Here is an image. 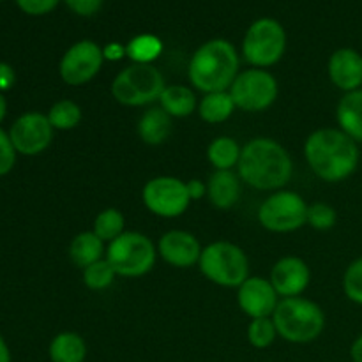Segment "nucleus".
Segmentation results:
<instances>
[{
	"instance_id": "f257e3e1",
	"label": "nucleus",
	"mask_w": 362,
	"mask_h": 362,
	"mask_svg": "<svg viewBox=\"0 0 362 362\" xmlns=\"http://www.w3.org/2000/svg\"><path fill=\"white\" fill-rule=\"evenodd\" d=\"M304 156L318 179L341 182L357 170L361 161L359 144L338 127L317 129L304 144Z\"/></svg>"
},
{
	"instance_id": "f03ea898",
	"label": "nucleus",
	"mask_w": 362,
	"mask_h": 362,
	"mask_svg": "<svg viewBox=\"0 0 362 362\" xmlns=\"http://www.w3.org/2000/svg\"><path fill=\"white\" fill-rule=\"evenodd\" d=\"M239 177L258 191H276L288 184L293 163L288 151L272 138H255L243 147Z\"/></svg>"
},
{
	"instance_id": "7ed1b4c3",
	"label": "nucleus",
	"mask_w": 362,
	"mask_h": 362,
	"mask_svg": "<svg viewBox=\"0 0 362 362\" xmlns=\"http://www.w3.org/2000/svg\"><path fill=\"white\" fill-rule=\"evenodd\" d=\"M189 81L204 94L230 90L239 74V55L226 39H211L193 53L187 67Z\"/></svg>"
},
{
	"instance_id": "20e7f679",
	"label": "nucleus",
	"mask_w": 362,
	"mask_h": 362,
	"mask_svg": "<svg viewBox=\"0 0 362 362\" xmlns=\"http://www.w3.org/2000/svg\"><path fill=\"white\" fill-rule=\"evenodd\" d=\"M276 331L285 341L306 345L320 338L325 329L324 310L304 297L281 299L272 313Z\"/></svg>"
},
{
	"instance_id": "39448f33",
	"label": "nucleus",
	"mask_w": 362,
	"mask_h": 362,
	"mask_svg": "<svg viewBox=\"0 0 362 362\" xmlns=\"http://www.w3.org/2000/svg\"><path fill=\"white\" fill-rule=\"evenodd\" d=\"M198 265L209 281L225 288H239L250 278L246 253L228 240H216L205 246Z\"/></svg>"
},
{
	"instance_id": "423d86ee",
	"label": "nucleus",
	"mask_w": 362,
	"mask_h": 362,
	"mask_svg": "<svg viewBox=\"0 0 362 362\" xmlns=\"http://www.w3.org/2000/svg\"><path fill=\"white\" fill-rule=\"evenodd\" d=\"M165 76L152 64H131L112 81V95L124 106H145L161 98Z\"/></svg>"
},
{
	"instance_id": "0eeeda50",
	"label": "nucleus",
	"mask_w": 362,
	"mask_h": 362,
	"mask_svg": "<svg viewBox=\"0 0 362 362\" xmlns=\"http://www.w3.org/2000/svg\"><path fill=\"white\" fill-rule=\"evenodd\" d=\"M158 250L147 235L138 232H124L106 247L105 258L117 276L140 278L154 269Z\"/></svg>"
},
{
	"instance_id": "6e6552de",
	"label": "nucleus",
	"mask_w": 362,
	"mask_h": 362,
	"mask_svg": "<svg viewBox=\"0 0 362 362\" xmlns=\"http://www.w3.org/2000/svg\"><path fill=\"white\" fill-rule=\"evenodd\" d=\"M286 48V32L274 18H260L247 28L243 41V55L258 69H265L281 60Z\"/></svg>"
},
{
	"instance_id": "1a4fd4ad",
	"label": "nucleus",
	"mask_w": 362,
	"mask_h": 362,
	"mask_svg": "<svg viewBox=\"0 0 362 362\" xmlns=\"http://www.w3.org/2000/svg\"><path fill=\"white\" fill-rule=\"evenodd\" d=\"M308 207L303 197L293 191H276L262 202L258 221L274 233H290L308 225Z\"/></svg>"
},
{
	"instance_id": "9d476101",
	"label": "nucleus",
	"mask_w": 362,
	"mask_h": 362,
	"mask_svg": "<svg viewBox=\"0 0 362 362\" xmlns=\"http://www.w3.org/2000/svg\"><path fill=\"white\" fill-rule=\"evenodd\" d=\"M233 103L244 112H264L274 105L278 98V81L267 69H246L237 74L230 87Z\"/></svg>"
},
{
	"instance_id": "9b49d317",
	"label": "nucleus",
	"mask_w": 362,
	"mask_h": 362,
	"mask_svg": "<svg viewBox=\"0 0 362 362\" xmlns=\"http://www.w3.org/2000/svg\"><path fill=\"white\" fill-rule=\"evenodd\" d=\"M144 205L159 218H179L191 204L186 182L177 177L161 175L148 180L141 191Z\"/></svg>"
},
{
	"instance_id": "f8f14e48",
	"label": "nucleus",
	"mask_w": 362,
	"mask_h": 362,
	"mask_svg": "<svg viewBox=\"0 0 362 362\" xmlns=\"http://www.w3.org/2000/svg\"><path fill=\"white\" fill-rule=\"evenodd\" d=\"M105 55L103 48L90 39L78 41L62 55L59 64V74L64 83L80 87L88 83L101 71Z\"/></svg>"
},
{
	"instance_id": "ddd939ff",
	"label": "nucleus",
	"mask_w": 362,
	"mask_h": 362,
	"mask_svg": "<svg viewBox=\"0 0 362 362\" xmlns=\"http://www.w3.org/2000/svg\"><path fill=\"white\" fill-rule=\"evenodd\" d=\"M53 131L55 129L49 124L48 115L41 112H27L14 120L9 136L18 154L37 156L49 147Z\"/></svg>"
},
{
	"instance_id": "4468645a",
	"label": "nucleus",
	"mask_w": 362,
	"mask_h": 362,
	"mask_svg": "<svg viewBox=\"0 0 362 362\" xmlns=\"http://www.w3.org/2000/svg\"><path fill=\"white\" fill-rule=\"evenodd\" d=\"M278 292L274 290L271 281L260 276H250L243 285L239 286L237 303L239 308L251 318H269L274 313L278 306Z\"/></svg>"
},
{
	"instance_id": "2eb2a0df",
	"label": "nucleus",
	"mask_w": 362,
	"mask_h": 362,
	"mask_svg": "<svg viewBox=\"0 0 362 362\" xmlns=\"http://www.w3.org/2000/svg\"><path fill=\"white\" fill-rule=\"evenodd\" d=\"M269 281L283 299L299 297L310 285L311 271L303 258L285 257L274 264Z\"/></svg>"
},
{
	"instance_id": "dca6fc26",
	"label": "nucleus",
	"mask_w": 362,
	"mask_h": 362,
	"mask_svg": "<svg viewBox=\"0 0 362 362\" xmlns=\"http://www.w3.org/2000/svg\"><path fill=\"white\" fill-rule=\"evenodd\" d=\"M158 253L166 264L187 269L200 262L202 246L193 233L184 230H170L159 239Z\"/></svg>"
},
{
	"instance_id": "f3484780",
	"label": "nucleus",
	"mask_w": 362,
	"mask_h": 362,
	"mask_svg": "<svg viewBox=\"0 0 362 362\" xmlns=\"http://www.w3.org/2000/svg\"><path fill=\"white\" fill-rule=\"evenodd\" d=\"M329 78L339 90L362 88V55L354 48H339L329 59Z\"/></svg>"
},
{
	"instance_id": "a211bd4d",
	"label": "nucleus",
	"mask_w": 362,
	"mask_h": 362,
	"mask_svg": "<svg viewBox=\"0 0 362 362\" xmlns=\"http://www.w3.org/2000/svg\"><path fill=\"white\" fill-rule=\"evenodd\" d=\"M209 202L219 211H228L239 202L240 177L232 170H216L207 180Z\"/></svg>"
},
{
	"instance_id": "6ab92c4d",
	"label": "nucleus",
	"mask_w": 362,
	"mask_h": 362,
	"mask_svg": "<svg viewBox=\"0 0 362 362\" xmlns=\"http://www.w3.org/2000/svg\"><path fill=\"white\" fill-rule=\"evenodd\" d=\"M339 129L345 131L352 140L362 144V88L346 92L336 108Z\"/></svg>"
},
{
	"instance_id": "aec40b11",
	"label": "nucleus",
	"mask_w": 362,
	"mask_h": 362,
	"mask_svg": "<svg viewBox=\"0 0 362 362\" xmlns=\"http://www.w3.org/2000/svg\"><path fill=\"white\" fill-rule=\"evenodd\" d=\"M172 131V117L159 106L148 108L138 120V136L147 145H161Z\"/></svg>"
},
{
	"instance_id": "412c9836",
	"label": "nucleus",
	"mask_w": 362,
	"mask_h": 362,
	"mask_svg": "<svg viewBox=\"0 0 362 362\" xmlns=\"http://www.w3.org/2000/svg\"><path fill=\"white\" fill-rule=\"evenodd\" d=\"M48 356L52 362H85L87 343L78 332H59L49 341Z\"/></svg>"
},
{
	"instance_id": "4be33fe9",
	"label": "nucleus",
	"mask_w": 362,
	"mask_h": 362,
	"mask_svg": "<svg viewBox=\"0 0 362 362\" xmlns=\"http://www.w3.org/2000/svg\"><path fill=\"white\" fill-rule=\"evenodd\" d=\"M105 243L94 232H81L71 240L69 258L76 267L85 269L105 258Z\"/></svg>"
},
{
	"instance_id": "5701e85b",
	"label": "nucleus",
	"mask_w": 362,
	"mask_h": 362,
	"mask_svg": "<svg viewBox=\"0 0 362 362\" xmlns=\"http://www.w3.org/2000/svg\"><path fill=\"white\" fill-rule=\"evenodd\" d=\"M159 101H161V108L170 117H189L198 108L197 95H194L193 88L186 87V85H168V87H165Z\"/></svg>"
},
{
	"instance_id": "b1692460",
	"label": "nucleus",
	"mask_w": 362,
	"mask_h": 362,
	"mask_svg": "<svg viewBox=\"0 0 362 362\" xmlns=\"http://www.w3.org/2000/svg\"><path fill=\"white\" fill-rule=\"evenodd\" d=\"M235 108L237 106L228 90L205 94L202 98V101L198 103V113H200L202 120L207 124L225 122V120H228L232 117Z\"/></svg>"
},
{
	"instance_id": "393cba45",
	"label": "nucleus",
	"mask_w": 362,
	"mask_h": 362,
	"mask_svg": "<svg viewBox=\"0 0 362 362\" xmlns=\"http://www.w3.org/2000/svg\"><path fill=\"white\" fill-rule=\"evenodd\" d=\"M243 147L230 136H218L207 147V159L216 170H232L239 165Z\"/></svg>"
},
{
	"instance_id": "a878e982",
	"label": "nucleus",
	"mask_w": 362,
	"mask_h": 362,
	"mask_svg": "<svg viewBox=\"0 0 362 362\" xmlns=\"http://www.w3.org/2000/svg\"><path fill=\"white\" fill-rule=\"evenodd\" d=\"M163 52L161 39L152 34H140L126 45L127 59L133 64H152Z\"/></svg>"
},
{
	"instance_id": "bb28decb",
	"label": "nucleus",
	"mask_w": 362,
	"mask_h": 362,
	"mask_svg": "<svg viewBox=\"0 0 362 362\" xmlns=\"http://www.w3.org/2000/svg\"><path fill=\"white\" fill-rule=\"evenodd\" d=\"M46 115H48V120L53 129L69 131L74 129L81 122L83 113H81V108L74 101H71V99H60V101H57L49 108V112Z\"/></svg>"
},
{
	"instance_id": "cd10ccee",
	"label": "nucleus",
	"mask_w": 362,
	"mask_h": 362,
	"mask_svg": "<svg viewBox=\"0 0 362 362\" xmlns=\"http://www.w3.org/2000/svg\"><path fill=\"white\" fill-rule=\"evenodd\" d=\"M124 225H126V218H124V214L119 209H105L94 219V228H92V232L103 243H112L117 237L122 235Z\"/></svg>"
},
{
	"instance_id": "c85d7f7f",
	"label": "nucleus",
	"mask_w": 362,
	"mask_h": 362,
	"mask_svg": "<svg viewBox=\"0 0 362 362\" xmlns=\"http://www.w3.org/2000/svg\"><path fill=\"white\" fill-rule=\"evenodd\" d=\"M117 272L113 271V267L110 265V262L106 258L95 262V264L88 265V267L83 269V283L88 290H94V292H99V290H105L115 281Z\"/></svg>"
},
{
	"instance_id": "c756f323",
	"label": "nucleus",
	"mask_w": 362,
	"mask_h": 362,
	"mask_svg": "<svg viewBox=\"0 0 362 362\" xmlns=\"http://www.w3.org/2000/svg\"><path fill=\"white\" fill-rule=\"evenodd\" d=\"M278 338V331L272 317L269 318H255L247 325V341L255 349H269Z\"/></svg>"
},
{
	"instance_id": "7c9ffc66",
	"label": "nucleus",
	"mask_w": 362,
	"mask_h": 362,
	"mask_svg": "<svg viewBox=\"0 0 362 362\" xmlns=\"http://www.w3.org/2000/svg\"><path fill=\"white\" fill-rule=\"evenodd\" d=\"M336 221H338V214H336L332 205L318 202V204L308 207V225L311 228L325 232V230H331L336 225Z\"/></svg>"
},
{
	"instance_id": "2f4dec72",
	"label": "nucleus",
	"mask_w": 362,
	"mask_h": 362,
	"mask_svg": "<svg viewBox=\"0 0 362 362\" xmlns=\"http://www.w3.org/2000/svg\"><path fill=\"white\" fill-rule=\"evenodd\" d=\"M343 292L352 303L362 306V257L346 267L343 276Z\"/></svg>"
},
{
	"instance_id": "473e14b6",
	"label": "nucleus",
	"mask_w": 362,
	"mask_h": 362,
	"mask_svg": "<svg viewBox=\"0 0 362 362\" xmlns=\"http://www.w3.org/2000/svg\"><path fill=\"white\" fill-rule=\"evenodd\" d=\"M16 148L11 141L9 131H4L0 127V177L11 173V170L16 165Z\"/></svg>"
},
{
	"instance_id": "72a5a7b5",
	"label": "nucleus",
	"mask_w": 362,
	"mask_h": 362,
	"mask_svg": "<svg viewBox=\"0 0 362 362\" xmlns=\"http://www.w3.org/2000/svg\"><path fill=\"white\" fill-rule=\"evenodd\" d=\"M60 0H16V6L30 16H42L48 14L59 6Z\"/></svg>"
},
{
	"instance_id": "f704fd0d",
	"label": "nucleus",
	"mask_w": 362,
	"mask_h": 362,
	"mask_svg": "<svg viewBox=\"0 0 362 362\" xmlns=\"http://www.w3.org/2000/svg\"><path fill=\"white\" fill-rule=\"evenodd\" d=\"M64 2L73 13L80 14V16H92L101 9L105 0H64Z\"/></svg>"
},
{
	"instance_id": "c9c22d12",
	"label": "nucleus",
	"mask_w": 362,
	"mask_h": 362,
	"mask_svg": "<svg viewBox=\"0 0 362 362\" xmlns=\"http://www.w3.org/2000/svg\"><path fill=\"white\" fill-rule=\"evenodd\" d=\"M16 83V73H14L13 66L7 62H0V92H7L14 87Z\"/></svg>"
},
{
	"instance_id": "e433bc0d",
	"label": "nucleus",
	"mask_w": 362,
	"mask_h": 362,
	"mask_svg": "<svg viewBox=\"0 0 362 362\" xmlns=\"http://www.w3.org/2000/svg\"><path fill=\"white\" fill-rule=\"evenodd\" d=\"M103 55H105V60H112V62H117V60H122L126 55V45H120V42H110L103 48Z\"/></svg>"
},
{
	"instance_id": "4c0bfd02",
	"label": "nucleus",
	"mask_w": 362,
	"mask_h": 362,
	"mask_svg": "<svg viewBox=\"0 0 362 362\" xmlns=\"http://www.w3.org/2000/svg\"><path fill=\"white\" fill-rule=\"evenodd\" d=\"M186 186L191 200H200V198H204L207 194V184L202 182V180L193 179L189 182H186Z\"/></svg>"
},
{
	"instance_id": "58836bf2",
	"label": "nucleus",
	"mask_w": 362,
	"mask_h": 362,
	"mask_svg": "<svg viewBox=\"0 0 362 362\" xmlns=\"http://www.w3.org/2000/svg\"><path fill=\"white\" fill-rule=\"evenodd\" d=\"M350 357H352V362H362V334L354 339L350 346Z\"/></svg>"
},
{
	"instance_id": "ea45409f",
	"label": "nucleus",
	"mask_w": 362,
	"mask_h": 362,
	"mask_svg": "<svg viewBox=\"0 0 362 362\" xmlns=\"http://www.w3.org/2000/svg\"><path fill=\"white\" fill-rule=\"evenodd\" d=\"M0 362H11V352L9 346H7L6 339L0 334Z\"/></svg>"
},
{
	"instance_id": "a19ab883",
	"label": "nucleus",
	"mask_w": 362,
	"mask_h": 362,
	"mask_svg": "<svg viewBox=\"0 0 362 362\" xmlns=\"http://www.w3.org/2000/svg\"><path fill=\"white\" fill-rule=\"evenodd\" d=\"M6 115H7V101H6V95L0 92V124L4 122Z\"/></svg>"
},
{
	"instance_id": "79ce46f5",
	"label": "nucleus",
	"mask_w": 362,
	"mask_h": 362,
	"mask_svg": "<svg viewBox=\"0 0 362 362\" xmlns=\"http://www.w3.org/2000/svg\"><path fill=\"white\" fill-rule=\"evenodd\" d=\"M0 2H2V0H0Z\"/></svg>"
}]
</instances>
